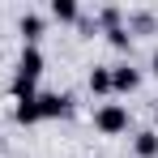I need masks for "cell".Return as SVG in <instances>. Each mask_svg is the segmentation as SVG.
Segmentation results:
<instances>
[{
    "instance_id": "6da1fadb",
    "label": "cell",
    "mask_w": 158,
    "mask_h": 158,
    "mask_svg": "<svg viewBox=\"0 0 158 158\" xmlns=\"http://www.w3.org/2000/svg\"><path fill=\"white\" fill-rule=\"evenodd\" d=\"M128 124H132V115H128L124 103H103V107H94V128L103 132V137H120V132H128Z\"/></svg>"
},
{
    "instance_id": "7a4b0ae2",
    "label": "cell",
    "mask_w": 158,
    "mask_h": 158,
    "mask_svg": "<svg viewBox=\"0 0 158 158\" xmlns=\"http://www.w3.org/2000/svg\"><path fill=\"white\" fill-rule=\"evenodd\" d=\"M34 111H39V124H43V120H64V115L73 111V94H64V90H47V94L34 98Z\"/></svg>"
},
{
    "instance_id": "3957f363",
    "label": "cell",
    "mask_w": 158,
    "mask_h": 158,
    "mask_svg": "<svg viewBox=\"0 0 158 158\" xmlns=\"http://www.w3.org/2000/svg\"><path fill=\"white\" fill-rule=\"evenodd\" d=\"M39 77H43V52L39 47H22V60H17V77L22 85H39Z\"/></svg>"
},
{
    "instance_id": "277c9868",
    "label": "cell",
    "mask_w": 158,
    "mask_h": 158,
    "mask_svg": "<svg viewBox=\"0 0 158 158\" xmlns=\"http://www.w3.org/2000/svg\"><path fill=\"white\" fill-rule=\"evenodd\" d=\"M141 85V73L132 64H111V94H132Z\"/></svg>"
},
{
    "instance_id": "5b68a950",
    "label": "cell",
    "mask_w": 158,
    "mask_h": 158,
    "mask_svg": "<svg viewBox=\"0 0 158 158\" xmlns=\"http://www.w3.org/2000/svg\"><path fill=\"white\" fill-rule=\"evenodd\" d=\"M17 30H22V43H26V47H39V39H43V30H47V17H43V13H22V17H17Z\"/></svg>"
},
{
    "instance_id": "8992f818",
    "label": "cell",
    "mask_w": 158,
    "mask_h": 158,
    "mask_svg": "<svg viewBox=\"0 0 158 158\" xmlns=\"http://www.w3.org/2000/svg\"><path fill=\"white\" fill-rule=\"evenodd\" d=\"M85 85H90L94 98H107V94H111V64H94L90 77H85Z\"/></svg>"
},
{
    "instance_id": "52a82bcc",
    "label": "cell",
    "mask_w": 158,
    "mask_h": 158,
    "mask_svg": "<svg viewBox=\"0 0 158 158\" xmlns=\"http://www.w3.org/2000/svg\"><path fill=\"white\" fill-rule=\"evenodd\" d=\"M132 154H137V158H158V128L132 132Z\"/></svg>"
},
{
    "instance_id": "ba28073f",
    "label": "cell",
    "mask_w": 158,
    "mask_h": 158,
    "mask_svg": "<svg viewBox=\"0 0 158 158\" xmlns=\"http://www.w3.org/2000/svg\"><path fill=\"white\" fill-rule=\"evenodd\" d=\"M47 13H52L56 22H77V17H81V9L73 4V0H52V4H47Z\"/></svg>"
},
{
    "instance_id": "9c48e42d",
    "label": "cell",
    "mask_w": 158,
    "mask_h": 158,
    "mask_svg": "<svg viewBox=\"0 0 158 158\" xmlns=\"http://www.w3.org/2000/svg\"><path fill=\"white\" fill-rule=\"evenodd\" d=\"M94 26L103 30V34L107 30H120L124 26V13H120V9H98V13H94Z\"/></svg>"
},
{
    "instance_id": "30bf717a",
    "label": "cell",
    "mask_w": 158,
    "mask_h": 158,
    "mask_svg": "<svg viewBox=\"0 0 158 158\" xmlns=\"http://www.w3.org/2000/svg\"><path fill=\"white\" fill-rule=\"evenodd\" d=\"M34 98H39V94H34ZM34 98H30V103H17V107H13V120H17L22 128H30V124H39V111H34Z\"/></svg>"
},
{
    "instance_id": "8fae6325",
    "label": "cell",
    "mask_w": 158,
    "mask_h": 158,
    "mask_svg": "<svg viewBox=\"0 0 158 158\" xmlns=\"http://www.w3.org/2000/svg\"><path fill=\"white\" fill-rule=\"evenodd\" d=\"M107 43L115 47V52H132V30L120 26V30H107Z\"/></svg>"
},
{
    "instance_id": "7c38bea8",
    "label": "cell",
    "mask_w": 158,
    "mask_h": 158,
    "mask_svg": "<svg viewBox=\"0 0 158 158\" xmlns=\"http://www.w3.org/2000/svg\"><path fill=\"white\" fill-rule=\"evenodd\" d=\"M150 73L158 77V47H154V56H150Z\"/></svg>"
},
{
    "instance_id": "4fadbf2b",
    "label": "cell",
    "mask_w": 158,
    "mask_h": 158,
    "mask_svg": "<svg viewBox=\"0 0 158 158\" xmlns=\"http://www.w3.org/2000/svg\"><path fill=\"white\" fill-rule=\"evenodd\" d=\"M154 115H158V107H154Z\"/></svg>"
}]
</instances>
